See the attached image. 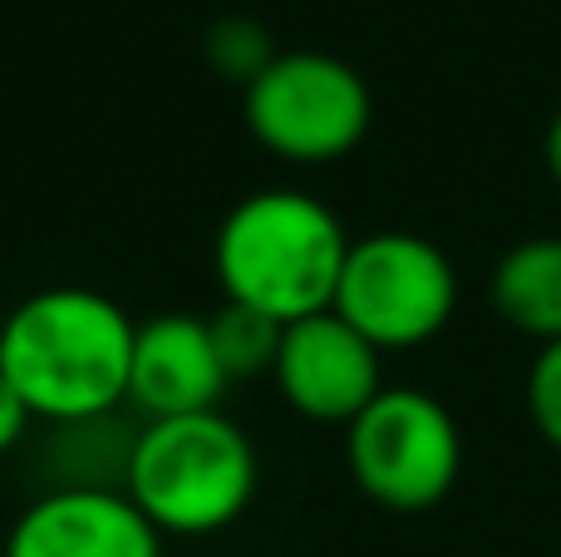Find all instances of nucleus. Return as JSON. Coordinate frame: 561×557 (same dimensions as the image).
<instances>
[{"mask_svg":"<svg viewBox=\"0 0 561 557\" xmlns=\"http://www.w3.org/2000/svg\"><path fill=\"white\" fill-rule=\"evenodd\" d=\"M128 311L94 286H45L0 321V375L35 420L84 430L128 400Z\"/></svg>","mask_w":561,"mask_h":557,"instance_id":"nucleus-1","label":"nucleus"},{"mask_svg":"<svg viewBox=\"0 0 561 557\" xmlns=\"http://www.w3.org/2000/svg\"><path fill=\"white\" fill-rule=\"evenodd\" d=\"M350 237L306 187H256L222 217L213 272L227 302L290 326L335 306Z\"/></svg>","mask_w":561,"mask_h":557,"instance_id":"nucleus-2","label":"nucleus"},{"mask_svg":"<svg viewBox=\"0 0 561 557\" xmlns=\"http://www.w3.org/2000/svg\"><path fill=\"white\" fill-rule=\"evenodd\" d=\"M124 493L163 538H207L256 499V450L222 410L148 420L128 440Z\"/></svg>","mask_w":561,"mask_h":557,"instance_id":"nucleus-3","label":"nucleus"},{"mask_svg":"<svg viewBox=\"0 0 561 557\" xmlns=\"http://www.w3.org/2000/svg\"><path fill=\"white\" fill-rule=\"evenodd\" d=\"M242 114L266 154L320 168L355 154L375 124V99L355 65L325 49H280L247 84Z\"/></svg>","mask_w":561,"mask_h":557,"instance_id":"nucleus-4","label":"nucleus"},{"mask_svg":"<svg viewBox=\"0 0 561 557\" xmlns=\"http://www.w3.org/2000/svg\"><path fill=\"white\" fill-rule=\"evenodd\" d=\"M345 459L359 493L389 513H428L463 469V434L448 405L414 385H385L345 424Z\"/></svg>","mask_w":561,"mask_h":557,"instance_id":"nucleus-5","label":"nucleus"},{"mask_svg":"<svg viewBox=\"0 0 561 557\" xmlns=\"http://www.w3.org/2000/svg\"><path fill=\"white\" fill-rule=\"evenodd\" d=\"M458 272L438 242L419 232H369L350 242L330 311L375 351L424 345L454 321Z\"/></svg>","mask_w":561,"mask_h":557,"instance_id":"nucleus-6","label":"nucleus"},{"mask_svg":"<svg viewBox=\"0 0 561 557\" xmlns=\"http://www.w3.org/2000/svg\"><path fill=\"white\" fill-rule=\"evenodd\" d=\"M375 345L340 321L335 311L290 321L280 331L276 351V390L300 420L316 424H350L355 414L369 410L379 390H385V365H379Z\"/></svg>","mask_w":561,"mask_h":557,"instance_id":"nucleus-7","label":"nucleus"},{"mask_svg":"<svg viewBox=\"0 0 561 557\" xmlns=\"http://www.w3.org/2000/svg\"><path fill=\"white\" fill-rule=\"evenodd\" d=\"M0 557H163V533L124 489L59 484L10 523Z\"/></svg>","mask_w":561,"mask_h":557,"instance_id":"nucleus-8","label":"nucleus"},{"mask_svg":"<svg viewBox=\"0 0 561 557\" xmlns=\"http://www.w3.org/2000/svg\"><path fill=\"white\" fill-rule=\"evenodd\" d=\"M227 371L207 321L187 311H163L134 331L128 361V405L144 420H178V414L222 410Z\"/></svg>","mask_w":561,"mask_h":557,"instance_id":"nucleus-9","label":"nucleus"},{"mask_svg":"<svg viewBox=\"0 0 561 557\" xmlns=\"http://www.w3.org/2000/svg\"><path fill=\"white\" fill-rule=\"evenodd\" d=\"M493 306L513 331L561 341V237H527L507 247L493 272Z\"/></svg>","mask_w":561,"mask_h":557,"instance_id":"nucleus-10","label":"nucleus"},{"mask_svg":"<svg viewBox=\"0 0 561 557\" xmlns=\"http://www.w3.org/2000/svg\"><path fill=\"white\" fill-rule=\"evenodd\" d=\"M207 331H213L217 361H222L227 380H252V375H266L276 365L280 331H286V326L272 321V316H262V311H252V306L222 302L217 316L207 321Z\"/></svg>","mask_w":561,"mask_h":557,"instance_id":"nucleus-11","label":"nucleus"},{"mask_svg":"<svg viewBox=\"0 0 561 557\" xmlns=\"http://www.w3.org/2000/svg\"><path fill=\"white\" fill-rule=\"evenodd\" d=\"M276 55L280 49H276L272 30L252 15H222L213 30H207V65L242 89L252 84Z\"/></svg>","mask_w":561,"mask_h":557,"instance_id":"nucleus-12","label":"nucleus"},{"mask_svg":"<svg viewBox=\"0 0 561 557\" xmlns=\"http://www.w3.org/2000/svg\"><path fill=\"white\" fill-rule=\"evenodd\" d=\"M527 414H533L537 434L561 450V341H547L527 371Z\"/></svg>","mask_w":561,"mask_h":557,"instance_id":"nucleus-13","label":"nucleus"},{"mask_svg":"<svg viewBox=\"0 0 561 557\" xmlns=\"http://www.w3.org/2000/svg\"><path fill=\"white\" fill-rule=\"evenodd\" d=\"M30 420H35V414L25 410V400L15 395V385L0 375V454H10L20 440H25V434H30Z\"/></svg>","mask_w":561,"mask_h":557,"instance_id":"nucleus-14","label":"nucleus"},{"mask_svg":"<svg viewBox=\"0 0 561 557\" xmlns=\"http://www.w3.org/2000/svg\"><path fill=\"white\" fill-rule=\"evenodd\" d=\"M547 173H552L561 187V109L552 114V124H547Z\"/></svg>","mask_w":561,"mask_h":557,"instance_id":"nucleus-15","label":"nucleus"}]
</instances>
